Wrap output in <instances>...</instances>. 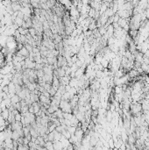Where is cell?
Returning a JSON list of instances; mask_svg holds the SVG:
<instances>
[{
	"instance_id": "1",
	"label": "cell",
	"mask_w": 149,
	"mask_h": 150,
	"mask_svg": "<svg viewBox=\"0 0 149 150\" xmlns=\"http://www.w3.org/2000/svg\"><path fill=\"white\" fill-rule=\"evenodd\" d=\"M139 75H140V73H139L137 69H130V71H129V76H130V78H135V77H137Z\"/></svg>"
},
{
	"instance_id": "2",
	"label": "cell",
	"mask_w": 149,
	"mask_h": 150,
	"mask_svg": "<svg viewBox=\"0 0 149 150\" xmlns=\"http://www.w3.org/2000/svg\"><path fill=\"white\" fill-rule=\"evenodd\" d=\"M19 137H21V136H20V134L18 133V131H17V130H14V131H12V139L13 140V141H18Z\"/></svg>"
},
{
	"instance_id": "3",
	"label": "cell",
	"mask_w": 149,
	"mask_h": 150,
	"mask_svg": "<svg viewBox=\"0 0 149 150\" xmlns=\"http://www.w3.org/2000/svg\"><path fill=\"white\" fill-rule=\"evenodd\" d=\"M9 113H10L9 110H8V109H5V110H3V111H2L1 116H2L3 118H5V120H7V118H8V116H9Z\"/></svg>"
},
{
	"instance_id": "4",
	"label": "cell",
	"mask_w": 149,
	"mask_h": 150,
	"mask_svg": "<svg viewBox=\"0 0 149 150\" xmlns=\"http://www.w3.org/2000/svg\"><path fill=\"white\" fill-rule=\"evenodd\" d=\"M21 118H22V115H21L19 112L15 114V120H16V121H21Z\"/></svg>"
},
{
	"instance_id": "5",
	"label": "cell",
	"mask_w": 149,
	"mask_h": 150,
	"mask_svg": "<svg viewBox=\"0 0 149 150\" xmlns=\"http://www.w3.org/2000/svg\"><path fill=\"white\" fill-rule=\"evenodd\" d=\"M144 56H145V57H147V58H149V48L147 49V51H146V53L144 54Z\"/></svg>"
}]
</instances>
